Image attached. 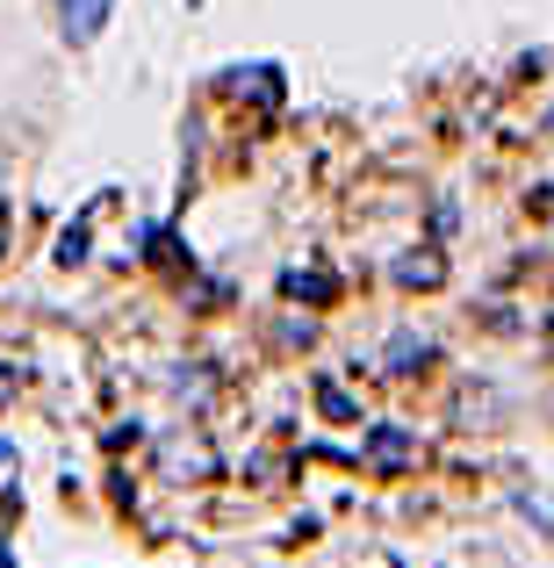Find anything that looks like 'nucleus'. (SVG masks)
<instances>
[{
	"label": "nucleus",
	"instance_id": "423d86ee",
	"mask_svg": "<svg viewBox=\"0 0 554 568\" xmlns=\"http://www.w3.org/2000/svg\"><path fill=\"white\" fill-rule=\"evenodd\" d=\"M58 260H66V266H80V260H87V223H72V231L58 237Z\"/></svg>",
	"mask_w": 554,
	"mask_h": 568
},
{
	"label": "nucleus",
	"instance_id": "7ed1b4c3",
	"mask_svg": "<svg viewBox=\"0 0 554 568\" xmlns=\"http://www.w3.org/2000/svg\"><path fill=\"white\" fill-rule=\"evenodd\" d=\"M382 361H389V375H417V367L432 361V338H417V332H396V338H389V353H382Z\"/></svg>",
	"mask_w": 554,
	"mask_h": 568
},
{
	"label": "nucleus",
	"instance_id": "0eeeda50",
	"mask_svg": "<svg viewBox=\"0 0 554 568\" xmlns=\"http://www.w3.org/2000/svg\"><path fill=\"white\" fill-rule=\"evenodd\" d=\"M318 403H324V417H339V425H346V417H353V396H346V388H332V382L318 388Z\"/></svg>",
	"mask_w": 554,
	"mask_h": 568
},
{
	"label": "nucleus",
	"instance_id": "20e7f679",
	"mask_svg": "<svg viewBox=\"0 0 554 568\" xmlns=\"http://www.w3.org/2000/svg\"><path fill=\"white\" fill-rule=\"evenodd\" d=\"M281 288H289L295 303H332L339 281H332V274H303V266H289V274H281Z\"/></svg>",
	"mask_w": 554,
	"mask_h": 568
},
{
	"label": "nucleus",
	"instance_id": "f03ea898",
	"mask_svg": "<svg viewBox=\"0 0 554 568\" xmlns=\"http://www.w3.org/2000/svg\"><path fill=\"white\" fill-rule=\"evenodd\" d=\"M101 22H109V0H58V29H66L72 43H87Z\"/></svg>",
	"mask_w": 554,
	"mask_h": 568
},
{
	"label": "nucleus",
	"instance_id": "39448f33",
	"mask_svg": "<svg viewBox=\"0 0 554 568\" xmlns=\"http://www.w3.org/2000/svg\"><path fill=\"white\" fill-rule=\"evenodd\" d=\"M440 274H446V266L432 260V252H425V260H396V281H403V288H440Z\"/></svg>",
	"mask_w": 554,
	"mask_h": 568
},
{
	"label": "nucleus",
	"instance_id": "f257e3e1",
	"mask_svg": "<svg viewBox=\"0 0 554 568\" xmlns=\"http://www.w3.org/2000/svg\"><path fill=\"white\" fill-rule=\"evenodd\" d=\"M411 460H417V439H411V432H403V425H374L367 432V468H411Z\"/></svg>",
	"mask_w": 554,
	"mask_h": 568
}]
</instances>
